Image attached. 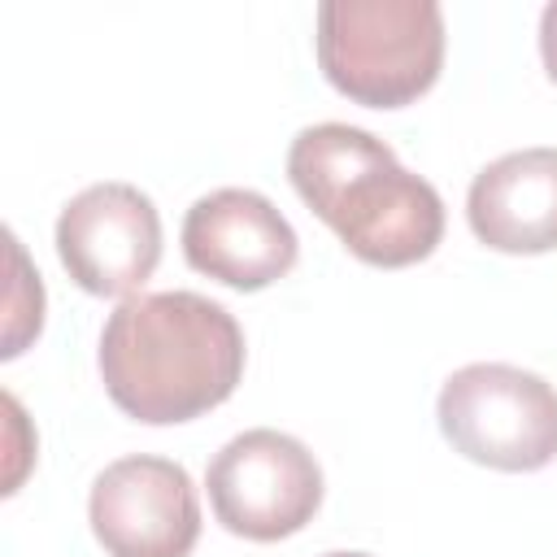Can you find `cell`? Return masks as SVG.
<instances>
[{"label":"cell","instance_id":"3957f363","mask_svg":"<svg viewBox=\"0 0 557 557\" xmlns=\"http://www.w3.org/2000/svg\"><path fill=\"white\" fill-rule=\"evenodd\" d=\"M318 65L366 109H405L444 65V9L435 0H326L318 4Z\"/></svg>","mask_w":557,"mask_h":557},{"label":"cell","instance_id":"ba28073f","mask_svg":"<svg viewBox=\"0 0 557 557\" xmlns=\"http://www.w3.org/2000/svg\"><path fill=\"white\" fill-rule=\"evenodd\" d=\"M183 257L205 278H218L235 292H261L296 265L300 239L261 191L218 187L187 209Z\"/></svg>","mask_w":557,"mask_h":557},{"label":"cell","instance_id":"277c9868","mask_svg":"<svg viewBox=\"0 0 557 557\" xmlns=\"http://www.w3.org/2000/svg\"><path fill=\"white\" fill-rule=\"evenodd\" d=\"M435 418L444 440L474 466L531 474L557 461V392L505 361H474L444 379Z\"/></svg>","mask_w":557,"mask_h":557},{"label":"cell","instance_id":"52a82bcc","mask_svg":"<svg viewBox=\"0 0 557 557\" xmlns=\"http://www.w3.org/2000/svg\"><path fill=\"white\" fill-rule=\"evenodd\" d=\"M57 257L91 296H135L161 261V213L131 183H91L57 218Z\"/></svg>","mask_w":557,"mask_h":557},{"label":"cell","instance_id":"9c48e42d","mask_svg":"<svg viewBox=\"0 0 557 557\" xmlns=\"http://www.w3.org/2000/svg\"><path fill=\"white\" fill-rule=\"evenodd\" d=\"M479 244L513 257L557 248V148H522L483 165L466 196Z\"/></svg>","mask_w":557,"mask_h":557},{"label":"cell","instance_id":"8992f818","mask_svg":"<svg viewBox=\"0 0 557 557\" xmlns=\"http://www.w3.org/2000/svg\"><path fill=\"white\" fill-rule=\"evenodd\" d=\"M91 535L109 557H191L200 500L191 474L170 457H122L104 466L87 496Z\"/></svg>","mask_w":557,"mask_h":557},{"label":"cell","instance_id":"7c38bea8","mask_svg":"<svg viewBox=\"0 0 557 557\" xmlns=\"http://www.w3.org/2000/svg\"><path fill=\"white\" fill-rule=\"evenodd\" d=\"M322 557H370V553H322Z\"/></svg>","mask_w":557,"mask_h":557},{"label":"cell","instance_id":"5b68a950","mask_svg":"<svg viewBox=\"0 0 557 557\" xmlns=\"http://www.w3.org/2000/svg\"><path fill=\"white\" fill-rule=\"evenodd\" d=\"M209 505L231 535L274 544L305 531L322 505V470L313 453L274 426L226 440L205 474Z\"/></svg>","mask_w":557,"mask_h":557},{"label":"cell","instance_id":"6da1fadb","mask_svg":"<svg viewBox=\"0 0 557 557\" xmlns=\"http://www.w3.org/2000/svg\"><path fill=\"white\" fill-rule=\"evenodd\" d=\"M96 366L126 418L174 426L231 400L244 379V331L200 292L126 296L100 331Z\"/></svg>","mask_w":557,"mask_h":557},{"label":"cell","instance_id":"7a4b0ae2","mask_svg":"<svg viewBox=\"0 0 557 557\" xmlns=\"http://www.w3.org/2000/svg\"><path fill=\"white\" fill-rule=\"evenodd\" d=\"M287 178L309 213L366 265L405 270L426 261L444 239L440 191L361 126H305L287 148Z\"/></svg>","mask_w":557,"mask_h":557},{"label":"cell","instance_id":"30bf717a","mask_svg":"<svg viewBox=\"0 0 557 557\" xmlns=\"http://www.w3.org/2000/svg\"><path fill=\"white\" fill-rule=\"evenodd\" d=\"M9 261H13V300H9V335H4V357H17L26 348V339L39 335L44 326V287H39V274L26 270V257H22V244L9 235Z\"/></svg>","mask_w":557,"mask_h":557},{"label":"cell","instance_id":"8fae6325","mask_svg":"<svg viewBox=\"0 0 557 557\" xmlns=\"http://www.w3.org/2000/svg\"><path fill=\"white\" fill-rule=\"evenodd\" d=\"M540 57H544L548 78L557 83V4H548L540 13Z\"/></svg>","mask_w":557,"mask_h":557}]
</instances>
